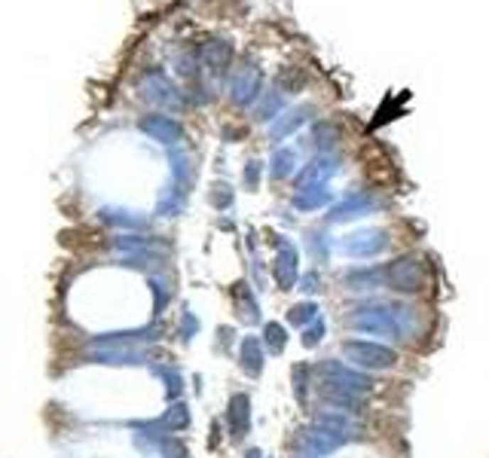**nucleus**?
I'll use <instances>...</instances> for the list:
<instances>
[{
  "instance_id": "nucleus-1",
  "label": "nucleus",
  "mask_w": 489,
  "mask_h": 458,
  "mask_svg": "<svg viewBox=\"0 0 489 458\" xmlns=\"http://www.w3.org/2000/svg\"><path fill=\"white\" fill-rule=\"evenodd\" d=\"M257 86H260V74H257V67H242L239 74H236V80H232V98L236 101H251L254 95H257Z\"/></svg>"
},
{
  "instance_id": "nucleus-2",
  "label": "nucleus",
  "mask_w": 489,
  "mask_h": 458,
  "mask_svg": "<svg viewBox=\"0 0 489 458\" xmlns=\"http://www.w3.org/2000/svg\"><path fill=\"white\" fill-rule=\"evenodd\" d=\"M144 129L153 131V135H159L162 141H171V138H178V126L171 119H147L144 122Z\"/></svg>"
},
{
  "instance_id": "nucleus-3",
  "label": "nucleus",
  "mask_w": 489,
  "mask_h": 458,
  "mask_svg": "<svg viewBox=\"0 0 489 458\" xmlns=\"http://www.w3.org/2000/svg\"><path fill=\"white\" fill-rule=\"evenodd\" d=\"M205 58L211 61V65H227V58H230V46L227 43H217V46H208L205 49Z\"/></svg>"
}]
</instances>
